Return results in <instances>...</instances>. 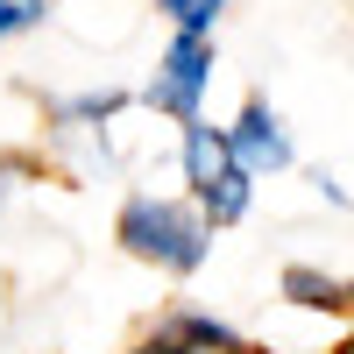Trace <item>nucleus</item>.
Here are the masks:
<instances>
[{
    "instance_id": "39448f33",
    "label": "nucleus",
    "mask_w": 354,
    "mask_h": 354,
    "mask_svg": "<svg viewBox=\"0 0 354 354\" xmlns=\"http://www.w3.org/2000/svg\"><path fill=\"white\" fill-rule=\"evenodd\" d=\"M283 298L298 312H347L354 305V283L347 277H326V270H305V262H290L283 270Z\"/></svg>"
},
{
    "instance_id": "f03ea898",
    "label": "nucleus",
    "mask_w": 354,
    "mask_h": 354,
    "mask_svg": "<svg viewBox=\"0 0 354 354\" xmlns=\"http://www.w3.org/2000/svg\"><path fill=\"white\" fill-rule=\"evenodd\" d=\"M177 170H185V198L205 213V227H241L248 205H255V177L234 163L227 149V128L220 121H177Z\"/></svg>"
},
{
    "instance_id": "0eeeda50",
    "label": "nucleus",
    "mask_w": 354,
    "mask_h": 354,
    "mask_svg": "<svg viewBox=\"0 0 354 354\" xmlns=\"http://www.w3.org/2000/svg\"><path fill=\"white\" fill-rule=\"evenodd\" d=\"M50 21V0H0V50H8L15 36H28V28Z\"/></svg>"
},
{
    "instance_id": "20e7f679",
    "label": "nucleus",
    "mask_w": 354,
    "mask_h": 354,
    "mask_svg": "<svg viewBox=\"0 0 354 354\" xmlns=\"http://www.w3.org/2000/svg\"><path fill=\"white\" fill-rule=\"evenodd\" d=\"M227 149H234V163H241L255 185H262V177H283L290 163H298L283 113H277V106H262V100H248V106L227 121Z\"/></svg>"
},
{
    "instance_id": "423d86ee",
    "label": "nucleus",
    "mask_w": 354,
    "mask_h": 354,
    "mask_svg": "<svg viewBox=\"0 0 354 354\" xmlns=\"http://www.w3.org/2000/svg\"><path fill=\"white\" fill-rule=\"evenodd\" d=\"M156 15L177 28V36H213L220 15H227V0H156Z\"/></svg>"
},
{
    "instance_id": "7ed1b4c3",
    "label": "nucleus",
    "mask_w": 354,
    "mask_h": 354,
    "mask_svg": "<svg viewBox=\"0 0 354 354\" xmlns=\"http://www.w3.org/2000/svg\"><path fill=\"white\" fill-rule=\"evenodd\" d=\"M213 36H177L170 28V43L156 50V71L149 85H142V100H149L163 121H198L205 113V93H213Z\"/></svg>"
},
{
    "instance_id": "f257e3e1",
    "label": "nucleus",
    "mask_w": 354,
    "mask_h": 354,
    "mask_svg": "<svg viewBox=\"0 0 354 354\" xmlns=\"http://www.w3.org/2000/svg\"><path fill=\"white\" fill-rule=\"evenodd\" d=\"M113 241L135 262H149L163 277H198L205 255H213V227L192 198L177 192H128L121 213H113Z\"/></svg>"
},
{
    "instance_id": "6e6552de",
    "label": "nucleus",
    "mask_w": 354,
    "mask_h": 354,
    "mask_svg": "<svg viewBox=\"0 0 354 354\" xmlns=\"http://www.w3.org/2000/svg\"><path fill=\"white\" fill-rule=\"evenodd\" d=\"M340 354H354V333H347V340H340Z\"/></svg>"
}]
</instances>
